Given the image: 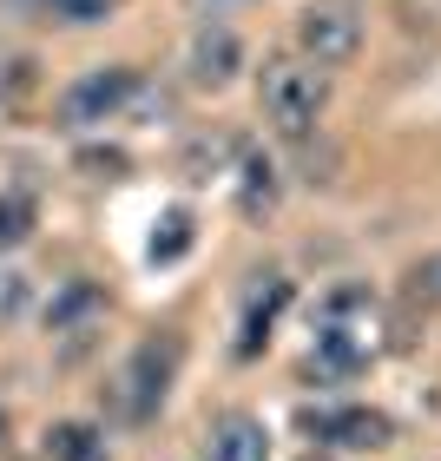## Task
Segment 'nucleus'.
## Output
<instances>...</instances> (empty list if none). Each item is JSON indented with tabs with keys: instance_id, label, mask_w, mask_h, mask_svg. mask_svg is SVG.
Returning <instances> with one entry per match:
<instances>
[{
	"instance_id": "6ab92c4d",
	"label": "nucleus",
	"mask_w": 441,
	"mask_h": 461,
	"mask_svg": "<svg viewBox=\"0 0 441 461\" xmlns=\"http://www.w3.org/2000/svg\"><path fill=\"white\" fill-rule=\"evenodd\" d=\"M0 448H7V409H0Z\"/></svg>"
},
{
	"instance_id": "f03ea898",
	"label": "nucleus",
	"mask_w": 441,
	"mask_h": 461,
	"mask_svg": "<svg viewBox=\"0 0 441 461\" xmlns=\"http://www.w3.org/2000/svg\"><path fill=\"white\" fill-rule=\"evenodd\" d=\"M184 363V343L172 337V330H158V337H145L132 356H125V369L112 375V402L125 422H152V415L165 409V395H172V375Z\"/></svg>"
},
{
	"instance_id": "f257e3e1",
	"label": "nucleus",
	"mask_w": 441,
	"mask_h": 461,
	"mask_svg": "<svg viewBox=\"0 0 441 461\" xmlns=\"http://www.w3.org/2000/svg\"><path fill=\"white\" fill-rule=\"evenodd\" d=\"M257 106H264V119L277 125L284 139H310L323 125V113H329V73L310 67L303 53L297 59H264Z\"/></svg>"
},
{
	"instance_id": "2eb2a0df",
	"label": "nucleus",
	"mask_w": 441,
	"mask_h": 461,
	"mask_svg": "<svg viewBox=\"0 0 441 461\" xmlns=\"http://www.w3.org/2000/svg\"><path fill=\"white\" fill-rule=\"evenodd\" d=\"M184 244H192V218H184V212H165L158 238H152V264H172V258H184Z\"/></svg>"
},
{
	"instance_id": "aec40b11",
	"label": "nucleus",
	"mask_w": 441,
	"mask_h": 461,
	"mask_svg": "<svg viewBox=\"0 0 441 461\" xmlns=\"http://www.w3.org/2000/svg\"><path fill=\"white\" fill-rule=\"evenodd\" d=\"M7 7H40V0H7Z\"/></svg>"
},
{
	"instance_id": "f3484780",
	"label": "nucleus",
	"mask_w": 441,
	"mask_h": 461,
	"mask_svg": "<svg viewBox=\"0 0 441 461\" xmlns=\"http://www.w3.org/2000/svg\"><path fill=\"white\" fill-rule=\"evenodd\" d=\"M402 27L409 33H441V0H402Z\"/></svg>"
},
{
	"instance_id": "7ed1b4c3",
	"label": "nucleus",
	"mask_w": 441,
	"mask_h": 461,
	"mask_svg": "<svg viewBox=\"0 0 441 461\" xmlns=\"http://www.w3.org/2000/svg\"><path fill=\"white\" fill-rule=\"evenodd\" d=\"M132 99H139V73L132 67H93V73H79L67 93H59V125L67 132H99V125H112L132 113Z\"/></svg>"
},
{
	"instance_id": "f8f14e48",
	"label": "nucleus",
	"mask_w": 441,
	"mask_h": 461,
	"mask_svg": "<svg viewBox=\"0 0 441 461\" xmlns=\"http://www.w3.org/2000/svg\"><path fill=\"white\" fill-rule=\"evenodd\" d=\"M33 224H40V204H33V192H0V250H20L33 238Z\"/></svg>"
},
{
	"instance_id": "423d86ee",
	"label": "nucleus",
	"mask_w": 441,
	"mask_h": 461,
	"mask_svg": "<svg viewBox=\"0 0 441 461\" xmlns=\"http://www.w3.org/2000/svg\"><path fill=\"white\" fill-rule=\"evenodd\" d=\"M244 67V40L224 27V20H204V27L192 33V59H184V73H192V86H230Z\"/></svg>"
},
{
	"instance_id": "1a4fd4ad",
	"label": "nucleus",
	"mask_w": 441,
	"mask_h": 461,
	"mask_svg": "<svg viewBox=\"0 0 441 461\" xmlns=\"http://www.w3.org/2000/svg\"><path fill=\"white\" fill-rule=\"evenodd\" d=\"M40 455L47 461H106V429L93 422H53L40 435Z\"/></svg>"
},
{
	"instance_id": "9d476101",
	"label": "nucleus",
	"mask_w": 441,
	"mask_h": 461,
	"mask_svg": "<svg viewBox=\"0 0 441 461\" xmlns=\"http://www.w3.org/2000/svg\"><path fill=\"white\" fill-rule=\"evenodd\" d=\"M270 290L264 297H250V310H244V337H238V356H257L264 349V337H270V323H277V310L290 303V284L284 277H264Z\"/></svg>"
},
{
	"instance_id": "4468645a",
	"label": "nucleus",
	"mask_w": 441,
	"mask_h": 461,
	"mask_svg": "<svg viewBox=\"0 0 441 461\" xmlns=\"http://www.w3.org/2000/svg\"><path fill=\"white\" fill-rule=\"evenodd\" d=\"M47 7V20H59V27H99V20H112L125 0H40Z\"/></svg>"
},
{
	"instance_id": "ddd939ff",
	"label": "nucleus",
	"mask_w": 441,
	"mask_h": 461,
	"mask_svg": "<svg viewBox=\"0 0 441 461\" xmlns=\"http://www.w3.org/2000/svg\"><path fill=\"white\" fill-rule=\"evenodd\" d=\"M277 204V165L264 152H244V218H264Z\"/></svg>"
},
{
	"instance_id": "20e7f679",
	"label": "nucleus",
	"mask_w": 441,
	"mask_h": 461,
	"mask_svg": "<svg viewBox=\"0 0 441 461\" xmlns=\"http://www.w3.org/2000/svg\"><path fill=\"white\" fill-rule=\"evenodd\" d=\"M297 47L310 67H349L356 53H363V20H356L349 0H310L297 14Z\"/></svg>"
},
{
	"instance_id": "39448f33",
	"label": "nucleus",
	"mask_w": 441,
	"mask_h": 461,
	"mask_svg": "<svg viewBox=\"0 0 441 461\" xmlns=\"http://www.w3.org/2000/svg\"><path fill=\"white\" fill-rule=\"evenodd\" d=\"M303 435H317L329 448H349V455H375V448L395 442V422L382 409L343 402V409H303Z\"/></svg>"
},
{
	"instance_id": "0eeeda50",
	"label": "nucleus",
	"mask_w": 441,
	"mask_h": 461,
	"mask_svg": "<svg viewBox=\"0 0 441 461\" xmlns=\"http://www.w3.org/2000/svg\"><path fill=\"white\" fill-rule=\"evenodd\" d=\"M198 461H270V435H264L257 415L230 409V415H218V422L204 429V455Z\"/></svg>"
},
{
	"instance_id": "9b49d317",
	"label": "nucleus",
	"mask_w": 441,
	"mask_h": 461,
	"mask_svg": "<svg viewBox=\"0 0 441 461\" xmlns=\"http://www.w3.org/2000/svg\"><path fill=\"white\" fill-rule=\"evenodd\" d=\"M99 303H106V290H99V284H86V277H73V284H67V290L53 297L47 323H53V330H79V323H86Z\"/></svg>"
},
{
	"instance_id": "a211bd4d",
	"label": "nucleus",
	"mask_w": 441,
	"mask_h": 461,
	"mask_svg": "<svg viewBox=\"0 0 441 461\" xmlns=\"http://www.w3.org/2000/svg\"><path fill=\"white\" fill-rule=\"evenodd\" d=\"M192 7H198V14H212V20H218L224 7H238V0H192Z\"/></svg>"
},
{
	"instance_id": "412c9836",
	"label": "nucleus",
	"mask_w": 441,
	"mask_h": 461,
	"mask_svg": "<svg viewBox=\"0 0 441 461\" xmlns=\"http://www.w3.org/2000/svg\"><path fill=\"white\" fill-rule=\"evenodd\" d=\"M303 461H329V455H303Z\"/></svg>"
},
{
	"instance_id": "6e6552de",
	"label": "nucleus",
	"mask_w": 441,
	"mask_h": 461,
	"mask_svg": "<svg viewBox=\"0 0 441 461\" xmlns=\"http://www.w3.org/2000/svg\"><path fill=\"white\" fill-rule=\"evenodd\" d=\"M369 330H356V323H323L317 330V349H310V369L317 375H356L369 363Z\"/></svg>"
},
{
	"instance_id": "dca6fc26",
	"label": "nucleus",
	"mask_w": 441,
	"mask_h": 461,
	"mask_svg": "<svg viewBox=\"0 0 441 461\" xmlns=\"http://www.w3.org/2000/svg\"><path fill=\"white\" fill-rule=\"evenodd\" d=\"M409 290H415L422 303H441V250H435V258H422V264L409 270Z\"/></svg>"
}]
</instances>
